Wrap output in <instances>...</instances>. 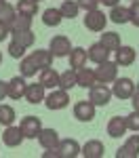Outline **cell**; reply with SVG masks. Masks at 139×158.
Listing matches in <instances>:
<instances>
[{"label": "cell", "mask_w": 139, "mask_h": 158, "mask_svg": "<svg viewBox=\"0 0 139 158\" xmlns=\"http://www.w3.org/2000/svg\"><path fill=\"white\" fill-rule=\"evenodd\" d=\"M95 78L101 85H110L118 78V63L116 61H103L99 63V68L95 70Z\"/></svg>", "instance_id": "6da1fadb"}, {"label": "cell", "mask_w": 139, "mask_h": 158, "mask_svg": "<svg viewBox=\"0 0 139 158\" xmlns=\"http://www.w3.org/2000/svg\"><path fill=\"white\" fill-rule=\"evenodd\" d=\"M44 103H47L49 110H63V108H67V103H70V95L63 89H57V91L53 89L51 95L44 97Z\"/></svg>", "instance_id": "7a4b0ae2"}, {"label": "cell", "mask_w": 139, "mask_h": 158, "mask_svg": "<svg viewBox=\"0 0 139 158\" xmlns=\"http://www.w3.org/2000/svg\"><path fill=\"white\" fill-rule=\"evenodd\" d=\"M105 23H108V15H103L99 9L88 11L87 17H84V27L91 30V32H103Z\"/></svg>", "instance_id": "3957f363"}, {"label": "cell", "mask_w": 139, "mask_h": 158, "mask_svg": "<svg viewBox=\"0 0 139 158\" xmlns=\"http://www.w3.org/2000/svg\"><path fill=\"white\" fill-rule=\"evenodd\" d=\"M21 131H23V137L25 139H36L40 131H42V120L38 116H25L21 120Z\"/></svg>", "instance_id": "277c9868"}, {"label": "cell", "mask_w": 139, "mask_h": 158, "mask_svg": "<svg viewBox=\"0 0 139 158\" xmlns=\"http://www.w3.org/2000/svg\"><path fill=\"white\" fill-rule=\"evenodd\" d=\"M135 93V82L131 78H116L112 86V95L118 99H131V95Z\"/></svg>", "instance_id": "5b68a950"}, {"label": "cell", "mask_w": 139, "mask_h": 158, "mask_svg": "<svg viewBox=\"0 0 139 158\" xmlns=\"http://www.w3.org/2000/svg\"><path fill=\"white\" fill-rule=\"evenodd\" d=\"M88 99L95 103V106H108L110 103V99H112V89L108 85H95L91 86V95H88Z\"/></svg>", "instance_id": "8992f818"}, {"label": "cell", "mask_w": 139, "mask_h": 158, "mask_svg": "<svg viewBox=\"0 0 139 158\" xmlns=\"http://www.w3.org/2000/svg\"><path fill=\"white\" fill-rule=\"evenodd\" d=\"M49 51L53 53V57H65V55H70V51H72V44H70V38L67 36H53L51 38V47Z\"/></svg>", "instance_id": "52a82bcc"}, {"label": "cell", "mask_w": 139, "mask_h": 158, "mask_svg": "<svg viewBox=\"0 0 139 158\" xmlns=\"http://www.w3.org/2000/svg\"><path fill=\"white\" fill-rule=\"evenodd\" d=\"M74 116L80 122H91L95 118V103L88 99V101H78L74 106Z\"/></svg>", "instance_id": "ba28073f"}, {"label": "cell", "mask_w": 139, "mask_h": 158, "mask_svg": "<svg viewBox=\"0 0 139 158\" xmlns=\"http://www.w3.org/2000/svg\"><path fill=\"white\" fill-rule=\"evenodd\" d=\"M23 131H21V127H6V131L2 133V141H4V146L9 148H17L21 146V141H23Z\"/></svg>", "instance_id": "9c48e42d"}, {"label": "cell", "mask_w": 139, "mask_h": 158, "mask_svg": "<svg viewBox=\"0 0 139 158\" xmlns=\"http://www.w3.org/2000/svg\"><path fill=\"white\" fill-rule=\"evenodd\" d=\"M25 89H27L25 80L19 78V76H15V78H11L6 82V95L11 99H21V97H25Z\"/></svg>", "instance_id": "30bf717a"}, {"label": "cell", "mask_w": 139, "mask_h": 158, "mask_svg": "<svg viewBox=\"0 0 139 158\" xmlns=\"http://www.w3.org/2000/svg\"><path fill=\"white\" fill-rule=\"evenodd\" d=\"M44 86H42V82L38 80V82H34V85H27V89H25V101L27 103H40V101H44Z\"/></svg>", "instance_id": "8fae6325"}, {"label": "cell", "mask_w": 139, "mask_h": 158, "mask_svg": "<svg viewBox=\"0 0 139 158\" xmlns=\"http://www.w3.org/2000/svg\"><path fill=\"white\" fill-rule=\"evenodd\" d=\"M103 152H105V148H103V143L99 139H91V141H87L84 146L80 148V154L84 158H101Z\"/></svg>", "instance_id": "7c38bea8"}, {"label": "cell", "mask_w": 139, "mask_h": 158, "mask_svg": "<svg viewBox=\"0 0 139 158\" xmlns=\"http://www.w3.org/2000/svg\"><path fill=\"white\" fill-rule=\"evenodd\" d=\"M38 141L44 150H51V148H57L59 146V135L55 129H42L40 135H38Z\"/></svg>", "instance_id": "4fadbf2b"}, {"label": "cell", "mask_w": 139, "mask_h": 158, "mask_svg": "<svg viewBox=\"0 0 139 158\" xmlns=\"http://www.w3.org/2000/svg\"><path fill=\"white\" fill-rule=\"evenodd\" d=\"M76 85L84 86V89H91V86L97 85V78H95V72L88 70V68H80L76 70Z\"/></svg>", "instance_id": "5bb4252c"}, {"label": "cell", "mask_w": 139, "mask_h": 158, "mask_svg": "<svg viewBox=\"0 0 139 158\" xmlns=\"http://www.w3.org/2000/svg\"><path fill=\"white\" fill-rule=\"evenodd\" d=\"M108 55H110V51H105V47L101 44V42H95V44H91L87 51V57L93 63H103V61H108Z\"/></svg>", "instance_id": "9a60e30c"}, {"label": "cell", "mask_w": 139, "mask_h": 158, "mask_svg": "<svg viewBox=\"0 0 139 158\" xmlns=\"http://www.w3.org/2000/svg\"><path fill=\"white\" fill-rule=\"evenodd\" d=\"M129 129H126V120L122 118V116H114V118H110V122H108V135L110 137H122V135L126 133Z\"/></svg>", "instance_id": "2e32d148"}, {"label": "cell", "mask_w": 139, "mask_h": 158, "mask_svg": "<svg viewBox=\"0 0 139 158\" xmlns=\"http://www.w3.org/2000/svg\"><path fill=\"white\" fill-rule=\"evenodd\" d=\"M135 57H137V53H135L133 47H122L120 44V49L116 51V63L118 65H133Z\"/></svg>", "instance_id": "e0dca14e"}, {"label": "cell", "mask_w": 139, "mask_h": 158, "mask_svg": "<svg viewBox=\"0 0 139 158\" xmlns=\"http://www.w3.org/2000/svg\"><path fill=\"white\" fill-rule=\"evenodd\" d=\"M59 154H61V158L78 156V154H80L78 141H76V139H63V141H59Z\"/></svg>", "instance_id": "ac0fdd59"}, {"label": "cell", "mask_w": 139, "mask_h": 158, "mask_svg": "<svg viewBox=\"0 0 139 158\" xmlns=\"http://www.w3.org/2000/svg\"><path fill=\"white\" fill-rule=\"evenodd\" d=\"M40 82L44 89H57L59 86V74L53 68H44V70H40Z\"/></svg>", "instance_id": "d6986e66"}, {"label": "cell", "mask_w": 139, "mask_h": 158, "mask_svg": "<svg viewBox=\"0 0 139 158\" xmlns=\"http://www.w3.org/2000/svg\"><path fill=\"white\" fill-rule=\"evenodd\" d=\"M30 57L34 59V63L38 65V70L51 68V63H53V53H51V51H44V49H36Z\"/></svg>", "instance_id": "ffe728a7"}, {"label": "cell", "mask_w": 139, "mask_h": 158, "mask_svg": "<svg viewBox=\"0 0 139 158\" xmlns=\"http://www.w3.org/2000/svg\"><path fill=\"white\" fill-rule=\"evenodd\" d=\"M87 51L82 49V47H76V49L70 51V65H72V70H80V68H84L87 65Z\"/></svg>", "instance_id": "44dd1931"}, {"label": "cell", "mask_w": 139, "mask_h": 158, "mask_svg": "<svg viewBox=\"0 0 139 158\" xmlns=\"http://www.w3.org/2000/svg\"><path fill=\"white\" fill-rule=\"evenodd\" d=\"M15 9L19 15H25V17H34L38 13V2L36 0H17Z\"/></svg>", "instance_id": "7402d4cb"}, {"label": "cell", "mask_w": 139, "mask_h": 158, "mask_svg": "<svg viewBox=\"0 0 139 158\" xmlns=\"http://www.w3.org/2000/svg\"><path fill=\"white\" fill-rule=\"evenodd\" d=\"M61 21H63V15L59 9H47L42 13V23L49 25V27H57Z\"/></svg>", "instance_id": "603a6c76"}, {"label": "cell", "mask_w": 139, "mask_h": 158, "mask_svg": "<svg viewBox=\"0 0 139 158\" xmlns=\"http://www.w3.org/2000/svg\"><path fill=\"white\" fill-rule=\"evenodd\" d=\"M11 34H13V40L19 42L23 49H30V47L34 44V40H36V34H34L32 30H25V32H11Z\"/></svg>", "instance_id": "cb8c5ba5"}, {"label": "cell", "mask_w": 139, "mask_h": 158, "mask_svg": "<svg viewBox=\"0 0 139 158\" xmlns=\"http://www.w3.org/2000/svg\"><path fill=\"white\" fill-rule=\"evenodd\" d=\"M99 42L105 47V51H118L120 49V36H118L116 32H105V34H101Z\"/></svg>", "instance_id": "d4e9b609"}, {"label": "cell", "mask_w": 139, "mask_h": 158, "mask_svg": "<svg viewBox=\"0 0 139 158\" xmlns=\"http://www.w3.org/2000/svg\"><path fill=\"white\" fill-rule=\"evenodd\" d=\"M110 19H112L114 23H126V21H131V13H129V9H125V6H112V11H110V15H108Z\"/></svg>", "instance_id": "484cf974"}, {"label": "cell", "mask_w": 139, "mask_h": 158, "mask_svg": "<svg viewBox=\"0 0 139 158\" xmlns=\"http://www.w3.org/2000/svg\"><path fill=\"white\" fill-rule=\"evenodd\" d=\"M76 86V70H65L63 74H59V89L63 91H70V89H74Z\"/></svg>", "instance_id": "4316f807"}, {"label": "cell", "mask_w": 139, "mask_h": 158, "mask_svg": "<svg viewBox=\"0 0 139 158\" xmlns=\"http://www.w3.org/2000/svg\"><path fill=\"white\" fill-rule=\"evenodd\" d=\"M25 30H32V17L15 15V19L11 23V32H25Z\"/></svg>", "instance_id": "83f0119b"}, {"label": "cell", "mask_w": 139, "mask_h": 158, "mask_svg": "<svg viewBox=\"0 0 139 158\" xmlns=\"http://www.w3.org/2000/svg\"><path fill=\"white\" fill-rule=\"evenodd\" d=\"M19 68H21V76H23V78L36 76V72H38V65L34 63V59H32V57H21Z\"/></svg>", "instance_id": "f1b7e54d"}, {"label": "cell", "mask_w": 139, "mask_h": 158, "mask_svg": "<svg viewBox=\"0 0 139 158\" xmlns=\"http://www.w3.org/2000/svg\"><path fill=\"white\" fill-rule=\"evenodd\" d=\"M15 15H17V9H15L13 4L4 2V4L0 6V21H2V23H6L9 27H11L13 19H15Z\"/></svg>", "instance_id": "f546056e"}, {"label": "cell", "mask_w": 139, "mask_h": 158, "mask_svg": "<svg viewBox=\"0 0 139 158\" xmlns=\"http://www.w3.org/2000/svg\"><path fill=\"white\" fill-rule=\"evenodd\" d=\"M59 11H61L63 19H74L76 15H78V11H80V6H78V2H74V0H63Z\"/></svg>", "instance_id": "4dcf8cb0"}, {"label": "cell", "mask_w": 139, "mask_h": 158, "mask_svg": "<svg viewBox=\"0 0 139 158\" xmlns=\"http://www.w3.org/2000/svg\"><path fill=\"white\" fill-rule=\"evenodd\" d=\"M13 120H15V110L6 103H0V124L9 127V124H13Z\"/></svg>", "instance_id": "1f68e13d"}, {"label": "cell", "mask_w": 139, "mask_h": 158, "mask_svg": "<svg viewBox=\"0 0 139 158\" xmlns=\"http://www.w3.org/2000/svg\"><path fill=\"white\" fill-rule=\"evenodd\" d=\"M125 120H126V129H129V131L139 133V112L137 110H133L129 116H125Z\"/></svg>", "instance_id": "d6a6232c"}, {"label": "cell", "mask_w": 139, "mask_h": 158, "mask_svg": "<svg viewBox=\"0 0 139 158\" xmlns=\"http://www.w3.org/2000/svg\"><path fill=\"white\" fill-rule=\"evenodd\" d=\"M137 156H139V154L131 146H129V143H125V146L116 152V158H137Z\"/></svg>", "instance_id": "836d02e7"}, {"label": "cell", "mask_w": 139, "mask_h": 158, "mask_svg": "<svg viewBox=\"0 0 139 158\" xmlns=\"http://www.w3.org/2000/svg\"><path fill=\"white\" fill-rule=\"evenodd\" d=\"M23 47L19 44V42H15V40H11V44H9V53H11V57H15V59H21L23 57Z\"/></svg>", "instance_id": "e575fe53"}, {"label": "cell", "mask_w": 139, "mask_h": 158, "mask_svg": "<svg viewBox=\"0 0 139 158\" xmlns=\"http://www.w3.org/2000/svg\"><path fill=\"white\" fill-rule=\"evenodd\" d=\"M129 13H131V23L135 25V27H139V0H135V2L131 4Z\"/></svg>", "instance_id": "d590c367"}, {"label": "cell", "mask_w": 139, "mask_h": 158, "mask_svg": "<svg viewBox=\"0 0 139 158\" xmlns=\"http://www.w3.org/2000/svg\"><path fill=\"white\" fill-rule=\"evenodd\" d=\"M78 6L80 9H84V11H95L97 6H99V0H78Z\"/></svg>", "instance_id": "8d00e7d4"}, {"label": "cell", "mask_w": 139, "mask_h": 158, "mask_svg": "<svg viewBox=\"0 0 139 158\" xmlns=\"http://www.w3.org/2000/svg\"><path fill=\"white\" fill-rule=\"evenodd\" d=\"M126 143H129V146H131V148H133V150H135V152L139 154V135H131Z\"/></svg>", "instance_id": "74e56055"}, {"label": "cell", "mask_w": 139, "mask_h": 158, "mask_svg": "<svg viewBox=\"0 0 139 158\" xmlns=\"http://www.w3.org/2000/svg\"><path fill=\"white\" fill-rule=\"evenodd\" d=\"M42 156H44V158H51V156H53V158H61V154H59V146H57V148H51V150H47V152H44Z\"/></svg>", "instance_id": "f35d334b"}, {"label": "cell", "mask_w": 139, "mask_h": 158, "mask_svg": "<svg viewBox=\"0 0 139 158\" xmlns=\"http://www.w3.org/2000/svg\"><path fill=\"white\" fill-rule=\"evenodd\" d=\"M9 32H11V27H9L6 23H2V21H0V42H2L4 38L9 36Z\"/></svg>", "instance_id": "ab89813d"}, {"label": "cell", "mask_w": 139, "mask_h": 158, "mask_svg": "<svg viewBox=\"0 0 139 158\" xmlns=\"http://www.w3.org/2000/svg\"><path fill=\"white\" fill-rule=\"evenodd\" d=\"M131 99H133V101H131V103H133V110H137V112H139V91H137V89H135V93L131 95Z\"/></svg>", "instance_id": "60d3db41"}, {"label": "cell", "mask_w": 139, "mask_h": 158, "mask_svg": "<svg viewBox=\"0 0 139 158\" xmlns=\"http://www.w3.org/2000/svg\"><path fill=\"white\" fill-rule=\"evenodd\" d=\"M4 97H9V95H6V82L0 80V101H2Z\"/></svg>", "instance_id": "b9f144b4"}, {"label": "cell", "mask_w": 139, "mask_h": 158, "mask_svg": "<svg viewBox=\"0 0 139 158\" xmlns=\"http://www.w3.org/2000/svg\"><path fill=\"white\" fill-rule=\"evenodd\" d=\"M99 2H103L105 6H116V4H118L120 0H99Z\"/></svg>", "instance_id": "7bdbcfd3"}, {"label": "cell", "mask_w": 139, "mask_h": 158, "mask_svg": "<svg viewBox=\"0 0 139 158\" xmlns=\"http://www.w3.org/2000/svg\"><path fill=\"white\" fill-rule=\"evenodd\" d=\"M0 65H2V53H0Z\"/></svg>", "instance_id": "ee69618b"}, {"label": "cell", "mask_w": 139, "mask_h": 158, "mask_svg": "<svg viewBox=\"0 0 139 158\" xmlns=\"http://www.w3.org/2000/svg\"><path fill=\"white\" fill-rule=\"evenodd\" d=\"M2 4H4V0H0V6H2Z\"/></svg>", "instance_id": "f6af8a7d"}, {"label": "cell", "mask_w": 139, "mask_h": 158, "mask_svg": "<svg viewBox=\"0 0 139 158\" xmlns=\"http://www.w3.org/2000/svg\"><path fill=\"white\" fill-rule=\"evenodd\" d=\"M135 89H137V91H139V82H137V86H135Z\"/></svg>", "instance_id": "bcb514c9"}, {"label": "cell", "mask_w": 139, "mask_h": 158, "mask_svg": "<svg viewBox=\"0 0 139 158\" xmlns=\"http://www.w3.org/2000/svg\"><path fill=\"white\" fill-rule=\"evenodd\" d=\"M133 2H135V0H133Z\"/></svg>", "instance_id": "7dc6e473"}, {"label": "cell", "mask_w": 139, "mask_h": 158, "mask_svg": "<svg viewBox=\"0 0 139 158\" xmlns=\"http://www.w3.org/2000/svg\"><path fill=\"white\" fill-rule=\"evenodd\" d=\"M36 2H38V0H36Z\"/></svg>", "instance_id": "c3c4849f"}]
</instances>
